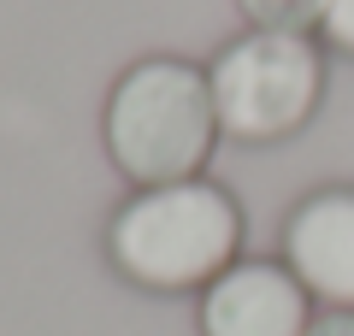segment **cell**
<instances>
[{
	"mask_svg": "<svg viewBox=\"0 0 354 336\" xmlns=\"http://www.w3.org/2000/svg\"><path fill=\"white\" fill-rule=\"evenodd\" d=\"M242 200L213 177L136 189L106 224V260L148 295H183L225 277L242 254Z\"/></svg>",
	"mask_w": 354,
	"mask_h": 336,
	"instance_id": "1",
	"label": "cell"
},
{
	"mask_svg": "<svg viewBox=\"0 0 354 336\" xmlns=\"http://www.w3.org/2000/svg\"><path fill=\"white\" fill-rule=\"evenodd\" d=\"M101 136H106L113 165L136 189L201 177L218 136H225L207 71L189 59H171V53L136 59L106 95Z\"/></svg>",
	"mask_w": 354,
	"mask_h": 336,
	"instance_id": "2",
	"label": "cell"
},
{
	"mask_svg": "<svg viewBox=\"0 0 354 336\" xmlns=\"http://www.w3.org/2000/svg\"><path fill=\"white\" fill-rule=\"evenodd\" d=\"M207 83H213L218 130L248 148H272L313 124L325 100V53L313 36L248 30L213 53Z\"/></svg>",
	"mask_w": 354,
	"mask_h": 336,
	"instance_id": "3",
	"label": "cell"
},
{
	"mask_svg": "<svg viewBox=\"0 0 354 336\" xmlns=\"http://www.w3.org/2000/svg\"><path fill=\"white\" fill-rule=\"evenodd\" d=\"M313 295L283 260H236L201 289V336H307Z\"/></svg>",
	"mask_w": 354,
	"mask_h": 336,
	"instance_id": "4",
	"label": "cell"
},
{
	"mask_svg": "<svg viewBox=\"0 0 354 336\" xmlns=\"http://www.w3.org/2000/svg\"><path fill=\"white\" fill-rule=\"evenodd\" d=\"M283 265L325 307L354 312V189L330 183L295 200L283 218Z\"/></svg>",
	"mask_w": 354,
	"mask_h": 336,
	"instance_id": "5",
	"label": "cell"
},
{
	"mask_svg": "<svg viewBox=\"0 0 354 336\" xmlns=\"http://www.w3.org/2000/svg\"><path fill=\"white\" fill-rule=\"evenodd\" d=\"M236 12L254 30H283V36H313L325 18V0H236Z\"/></svg>",
	"mask_w": 354,
	"mask_h": 336,
	"instance_id": "6",
	"label": "cell"
},
{
	"mask_svg": "<svg viewBox=\"0 0 354 336\" xmlns=\"http://www.w3.org/2000/svg\"><path fill=\"white\" fill-rule=\"evenodd\" d=\"M319 36H325V48H337V53H348V59H354V0H325Z\"/></svg>",
	"mask_w": 354,
	"mask_h": 336,
	"instance_id": "7",
	"label": "cell"
},
{
	"mask_svg": "<svg viewBox=\"0 0 354 336\" xmlns=\"http://www.w3.org/2000/svg\"><path fill=\"white\" fill-rule=\"evenodd\" d=\"M307 336H354V312H342V307H325V312H313Z\"/></svg>",
	"mask_w": 354,
	"mask_h": 336,
	"instance_id": "8",
	"label": "cell"
}]
</instances>
